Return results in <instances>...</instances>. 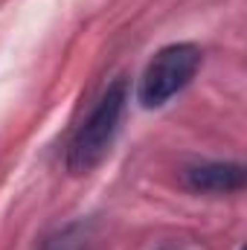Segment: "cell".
I'll list each match as a JSON object with an SVG mask.
<instances>
[{
	"instance_id": "cell-4",
	"label": "cell",
	"mask_w": 247,
	"mask_h": 250,
	"mask_svg": "<svg viewBox=\"0 0 247 250\" xmlns=\"http://www.w3.org/2000/svg\"><path fill=\"white\" fill-rule=\"evenodd\" d=\"M93 245V233L87 224H70L62 233H56L53 239L44 242V250H90Z\"/></svg>"
},
{
	"instance_id": "cell-1",
	"label": "cell",
	"mask_w": 247,
	"mask_h": 250,
	"mask_svg": "<svg viewBox=\"0 0 247 250\" xmlns=\"http://www.w3.org/2000/svg\"><path fill=\"white\" fill-rule=\"evenodd\" d=\"M125 108H128V82L117 79L99 96V102L93 105L87 120L79 125V131L70 140L67 169L73 175H87L90 169H96L108 157V151H111V146H114V140L120 134Z\"/></svg>"
},
{
	"instance_id": "cell-3",
	"label": "cell",
	"mask_w": 247,
	"mask_h": 250,
	"mask_svg": "<svg viewBox=\"0 0 247 250\" xmlns=\"http://www.w3.org/2000/svg\"><path fill=\"white\" fill-rule=\"evenodd\" d=\"M186 184L195 192H209V195L239 192V189L245 187V166H239V163H204V166H192L186 172Z\"/></svg>"
},
{
	"instance_id": "cell-2",
	"label": "cell",
	"mask_w": 247,
	"mask_h": 250,
	"mask_svg": "<svg viewBox=\"0 0 247 250\" xmlns=\"http://www.w3.org/2000/svg\"><path fill=\"white\" fill-rule=\"evenodd\" d=\"M201 67V50L195 44H169L145 67L140 79L137 99L143 108H160L172 96H178L195 79Z\"/></svg>"
}]
</instances>
